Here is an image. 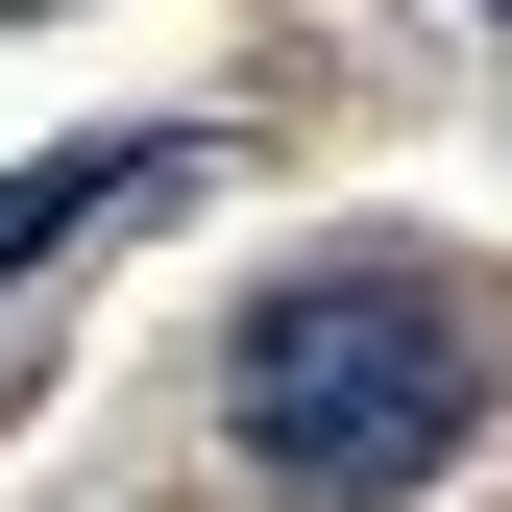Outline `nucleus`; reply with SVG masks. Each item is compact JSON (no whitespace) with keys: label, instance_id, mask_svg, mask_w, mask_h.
<instances>
[{"label":"nucleus","instance_id":"2","mask_svg":"<svg viewBox=\"0 0 512 512\" xmlns=\"http://www.w3.org/2000/svg\"><path fill=\"white\" fill-rule=\"evenodd\" d=\"M488 25H512V0H488Z\"/></svg>","mask_w":512,"mask_h":512},{"label":"nucleus","instance_id":"1","mask_svg":"<svg viewBox=\"0 0 512 512\" xmlns=\"http://www.w3.org/2000/svg\"><path fill=\"white\" fill-rule=\"evenodd\" d=\"M464 415H488V342H464V293L439 269H293L269 317H244V366H220V439L269 488H439L464 464Z\"/></svg>","mask_w":512,"mask_h":512}]
</instances>
